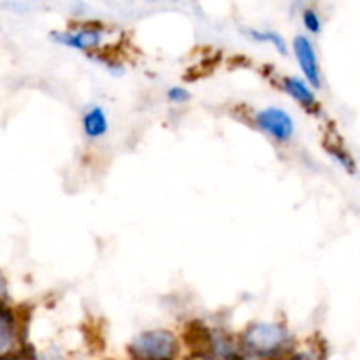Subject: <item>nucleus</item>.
Returning a JSON list of instances; mask_svg holds the SVG:
<instances>
[{
	"label": "nucleus",
	"mask_w": 360,
	"mask_h": 360,
	"mask_svg": "<svg viewBox=\"0 0 360 360\" xmlns=\"http://www.w3.org/2000/svg\"><path fill=\"white\" fill-rule=\"evenodd\" d=\"M129 350L139 360H172L179 352V341L171 330H146L130 343Z\"/></svg>",
	"instance_id": "1"
},
{
	"label": "nucleus",
	"mask_w": 360,
	"mask_h": 360,
	"mask_svg": "<svg viewBox=\"0 0 360 360\" xmlns=\"http://www.w3.org/2000/svg\"><path fill=\"white\" fill-rule=\"evenodd\" d=\"M108 32V27L98 21H84V23H76L67 30L51 32V39L65 48L94 55L104 44Z\"/></svg>",
	"instance_id": "2"
},
{
	"label": "nucleus",
	"mask_w": 360,
	"mask_h": 360,
	"mask_svg": "<svg viewBox=\"0 0 360 360\" xmlns=\"http://www.w3.org/2000/svg\"><path fill=\"white\" fill-rule=\"evenodd\" d=\"M245 347L259 357H271L287 345L288 333L280 323L257 322L245 333Z\"/></svg>",
	"instance_id": "3"
},
{
	"label": "nucleus",
	"mask_w": 360,
	"mask_h": 360,
	"mask_svg": "<svg viewBox=\"0 0 360 360\" xmlns=\"http://www.w3.org/2000/svg\"><path fill=\"white\" fill-rule=\"evenodd\" d=\"M253 125L264 136H267L273 143L280 144V146L288 144L294 139V118L290 116V112L278 108V105H269V108H264L260 111H257L255 116H253Z\"/></svg>",
	"instance_id": "4"
},
{
	"label": "nucleus",
	"mask_w": 360,
	"mask_h": 360,
	"mask_svg": "<svg viewBox=\"0 0 360 360\" xmlns=\"http://www.w3.org/2000/svg\"><path fill=\"white\" fill-rule=\"evenodd\" d=\"M292 48H294V55L299 63V69H301L302 72V77H304L315 90H320V88H322V69H320L319 53H316L313 41L308 35L299 34L294 37Z\"/></svg>",
	"instance_id": "5"
},
{
	"label": "nucleus",
	"mask_w": 360,
	"mask_h": 360,
	"mask_svg": "<svg viewBox=\"0 0 360 360\" xmlns=\"http://www.w3.org/2000/svg\"><path fill=\"white\" fill-rule=\"evenodd\" d=\"M278 88L281 91L288 95L292 101L297 102L306 112H319V98L315 95V88L304 79V77H299V76H281L278 79Z\"/></svg>",
	"instance_id": "6"
},
{
	"label": "nucleus",
	"mask_w": 360,
	"mask_h": 360,
	"mask_svg": "<svg viewBox=\"0 0 360 360\" xmlns=\"http://www.w3.org/2000/svg\"><path fill=\"white\" fill-rule=\"evenodd\" d=\"M81 132H83L84 139L90 143L101 141L109 132L108 112L102 105L94 104L84 109L83 116H81Z\"/></svg>",
	"instance_id": "7"
},
{
	"label": "nucleus",
	"mask_w": 360,
	"mask_h": 360,
	"mask_svg": "<svg viewBox=\"0 0 360 360\" xmlns=\"http://www.w3.org/2000/svg\"><path fill=\"white\" fill-rule=\"evenodd\" d=\"M14 341H16V316L9 308L0 304V355L7 354L13 348Z\"/></svg>",
	"instance_id": "8"
},
{
	"label": "nucleus",
	"mask_w": 360,
	"mask_h": 360,
	"mask_svg": "<svg viewBox=\"0 0 360 360\" xmlns=\"http://www.w3.org/2000/svg\"><path fill=\"white\" fill-rule=\"evenodd\" d=\"M246 35L250 37V41L259 42V44H269L273 46L280 55H288V44L280 32L262 30V28H248V30H246Z\"/></svg>",
	"instance_id": "9"
},
{
	"label": "nucleus",
	"mask_w": 360,
	"mask_h": 360,
	"mask_svg": "<svg viewBox=\"0 0 360 360\" xmlns=\"http://www.w3.org/2000/svg\"><path fill=\"white\" fill-rule=\"evenodd\" d=\"M326 150L327 153L330 155V158H333L341 169H345V171L350 172V174H354V172L357 171V164H355L354 157H352L350 151H348L347 148H343L341 144H326Z\"/></svg>",
	"instance_id": "10"
},
{
	"label": "nucleus",
	"mask_w": 360,
	"mask_h": 360,
	"mask_svg": "<svg viewBox=\"0 0 360 360\" xmlns=\"http://www.w3.org/2000/svg\"><path fill=\"white\" fill-rule=\"evenodd\" d=\"M301 21H302V27L304 30L308 32L309 35H319L322 32V18H320L319 11L315 7H304L301 13Z\"/></svg>",
	"instance_id": "11"
},
{
	"label": "nucleus",
	"mask_w": 360,
	"mask_h": 360,
	"mask_svg": "<svg viewBox=\"0 0 360 360\" xmlns=\"http://www.w3.org/2000/svg\"><path fill=\"white\" fill-rule=\"evenodd\" d=\"M165 98H167L171 104L179 105V104H186L188 101H192V94H190L185 86H179V84H176V86H171L167 91H165Z\"/></svg>",
	"instance_id": "12"
},
{
	"label": "nucleus",
	"mask_w": 360,
	"mask_h": 360,
	"mask_svg": "<svg viewBox=\"0 0 360 360\" xmlns=\"http://www.w3.org/2000/svg\"><path fill=\"white\" fill-rule=\"evenodd\" d=\"M288 360H311V357H309L308 354H297V355H292Z\"/></svg>",
	"instance_id": "13"
},
{
	"label": "nucleus",
	"mask_w": 360,
	"mask_h": 360,
	"mask_svg": "<svg viewBox=\"0 0 360 360\" xmlns=\"http://www.w3.org/2000/svg\"><path fill=\"white\" fill-rule=\"evenodd\" d=\"M188 360H211V359L207 357L206 354H197V355H193V357L188 359Z\"/></svg>",
	"instance_id": "14"
},
{
	"label": "nucleus",
	"mask_w": 360,
	"mask_h": 360,
	"mask_svg": "<svg viewBox=\"0 0 360 360\" xmlns=\"http://www.w3.org/2000/svg\"><path fill=\"white\" fill-rule=\"evenodd\" d=\"M2 360H25V359H16V357H9V359H2Z\"/></svg>",
	"instance_id": "15"
}]
</instances>
